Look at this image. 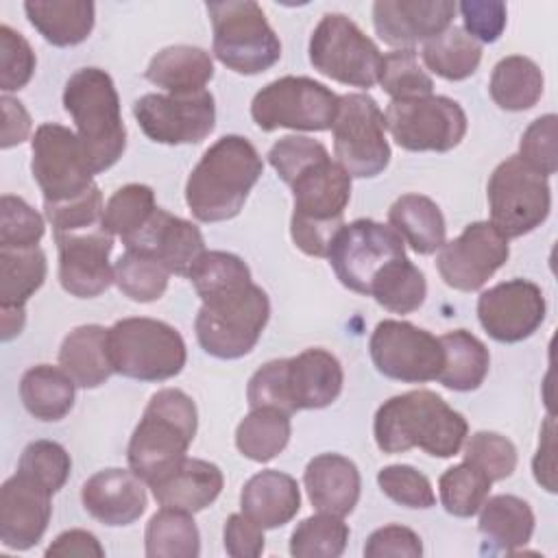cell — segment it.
I'll return each instance as SVG.
<instances>
[{
    "mask_svg": "<svg viewBox=\"0 0 558 558\" xmlns=\"http://www.w3.org/2000/svg\"><path fill=\"white\" fill-rule=\"evenodd\" d=\"M270 316L266 292L253 281L203 299L196 314L198 344L214 357L235 360L259 340Z\"/></svg>",
    "mask_w": 558,
    "mask_h": 558,
    "instance_id": "52a82bcc",
    "label": "cell"
},
{
    "mask_svg": "<svg viewBox=\"0 0 558 558\" xmlns=\"http://www.w3.org/2000/svg\"><path fill=\"white\" fill-rule=\"evenodd\" d=\"M264 163L255 146L240 135L214 142L185 183V203L196 220L220 222L240 214Z\"/></svg>",
    "mask_w": 558,
    "mask_h": 558,
    "instance_id": "7a4b0ae2",
    "label": "cell"
},
{
    "mask_svg": "<svg viewBox=\"0 0 558 558\" xmlns=\"http://www.w3.org/2000/svg\"><path fill=\"white\" fill-rule=\"evenodd\" d=\"M214 76V61L198 46H168L159 50L148 68L146 78L168 94H194L205 89Z\"/></svg>",
    "mask_w": 558,
    "mask_h": 558,
    "instance_id": "f546056e",
    "label": "cell"
},
{
    "mask_svg": "<svg viewBox=\"0 0 558 558\" xmlns=\"http://www.w3.org/2000/svg\"><path fill=\"white\" fill-rule=\"evenodd\" d=\"M35 52L31 44L9 24L0 26V87L4 94L22 89L35 72Z\"/></svg>",
    "mask_w": 558,
    "mask_h": 558,
    "instance_id": "f5cc1de1",
    "label": "cell"
},
{
    "mask_svg": "<svg viewBox=\"0 0 558 558\" xmlns=\"http://www.w3.org/2000/svg\"><path fill=\"white\" fill-rule=\"evenodd\" d=\"M290 440V414L275 408H253L235 429V445L253 462H268Z\"/></svg>",
    "mask_w": 558,
    "mask_h": 558,
    "instance_id": "f35d334b",
    "label": "cell"
},
{
    "mask_svg": "<svg viewBox=\"0 0 558 558\" xmlns=\"http://www.w3.org/2000/svg\"><path fill=\"white\" fill-rule=\"evenodd\" d=\"M421 54L434 74L447 81H462L477 70L482 61V44L466 35L464 28L449 26L425 41Z\"/></svg>",
    "mask_w": 558,
    "mask_h": 558,
    "instance_id": "60d3db41",
    "label": "cell"
},
{
    "mask_svg": "<svg viewBox=\"0 0 558 558\" xmlns=\"http://www.w3.org/2000/svg\"><path fill=\"white\" fill-rule=\"evenodd\" d=\"M46 556H94L102 558L105 549L98 543V538L87 530H68L59 534L50 547L46 549Z\"/></svg>",
    "mask_w": 558,
    "mask_h": 558,
    "instance_id": "94428289",
    "label": "cell"
},
{
    "mask_svg": "<svg viewBox=\"0 0 558 558\" xmlns=\"http://www.w3.org/2000/svg\"><path fill=\"white\" fill-rule=\"evenodd\" d=\"M63 107L76 124L94 174L109 170L126 148V129L111 76L100 68L76 70L65 83Z\"/></svg>",
    "mask_w": 558,
    "mask_h": 558,
    "instance_id": "8992f818",
    "label": "cell"
},
{
    "mask_svg": "<svg viewBox=\"0 0 558 558\" xmlns=\"http://www.w3.org/2000/svg\"><path fill=\"white\" fill-rule=\"evenodd\" d=\"M288 185L294 196L290 220L294 244L305 255L327 257L331 240L344 227L342 216L351 198V177L325 153L294 172Z\"/></svg>",
    "mask_w": 558,
    "mask_h": 558,
    "instance_id": "277c9868",
    "label": "cell"
},
{
    "mask_svg": "<svg viewBox=\"0 0 558 558\" xmlns=\"http://www.w3.org/2000/svg\"><path fill=\"white\" fill-rule=\"evenodd\" d=\"M477 318L486 333L499 342L530 338L545 318V296L527 279H510L480 294Z\"/></svg>",
    "mask_w": 558,
    "mask_h": 558,
    "instance_id": "44dd1931",
    "label": "cell"
},
{
    "mask_svg": "<svg viewBox=\"0 0 558 558\" xmlns=\"http://www.w3.org/2000/svg\"><path fill=\"white\" fill-rule=\"evenodd\" d=\"M421 554L423 545L418 534L405 525H384L375 530L364 545L366 558H418Z\"/></svg>",
    "mask_w": 558,
    "mask_h": 558,
    "instance_id": "6f0895ef",
    "label": "cell"
},
{
    "mask_svg": "<svg viewBox=\"0 0 558 558\" xmlns=\"http://www.w3.org/2000/svg\"><path fill=\"white\" fill-rule=\"evenodd\" d=\"M225 549L233 558H257L264 551V527L244 512L225 521Z\"/></svg>",
    "mask_w": 558,
    "mask_h": 558,
    "instance_id": "680465c9",
    "label": "cell"
},
{
    "mask_svg": "<svg viewBox=\"0 0 558 558\" xmlns=\"http://www.w3.org/2000/svg\"><path fill=\"white\" fill-rule=\"evenodd\" d=\"M488 89L501 109L525 111L543 96V72L532 59L510 54L495 65Z\"/></svg>",
    "mask_w": 558,
    "mask_h": 558,
    "instance_id": "d590c367",
    "label": "cell"
},
{
    "mask_svg": "<svg viewBox=\"0 0 558 558\" xmlns=\"http://www.w3.org/2000/svg\"><path fill=\"white\" fill-rule=\"evenodd\" d=\"M2 148H11L15 144H22L31 133V116L22 107L20 100L11 96H2Z\"/></svg>",
    "mask_w": 558,
    "mask_h": 558,
    "instance_id": "6125c7cd",
    "label": "cell"
},
{
    "mask_svg": "<svg viewBox=\"0 0 558 558\" xmlns=\"http://www.w3.org/2000/svg\"><path fill=\"white\" fill-rule=\"evenodd\" d=\"M59 366L81 388H98L116 371L109 357L107 329L100 325H81L72 329L59 349Z\"/></svg>",
    "mask_w": 558,
    "mask_h": 558,
    "instance_id": "f1b7e54d",
    "label": "cell"
},
{
    "mask_svg": "<svg viewBox=\"0 0 558 558\" xmlns=\"http://www.w3.org/2000/svg\"><path fill=\"white\" fill-rule=\"evenodd\" d=\"M333 155L349 177L368 179L384 172L390 161L384 111L368 94L340 96L331 126Z\"/></svg>",
    "mask_w": 558,
    "mask_h": 558,
    "instance_id": "4fadbf2b",
    "label": "cell"
},
{
    "mask_svg": "<svg viewBox=\"0 0 558 558\" xmlns=\"http://www.w3.org/2000/svg\"><path fill=\"white\" fill-rule=\"evenodd\" d=\"M440 344L445 351V362L436 379L445 388L458 392L480 388L490 366V355L484 342L464 329H456L440 336Z\"/></svg>",
    "mask_w": 558,
    "mask_h": 558,
    "instance_id": "e575fe53",
    "label": "cell"
},
{
    "mask_svg": "<svg viewBox=\"0 0 558 558\" xmlns=\"http://www.w3.org/2000/svg\"><path fill=\"white\" fill-rule=\"evenodd\" d=\"M52 493L26 477L11 475L0 488V541L9 549H31L48 527Z\"/></svg>",
    "mask_w": 558,
    "mask_h": 558,
    "instance_id": "7402d4cb",
    "label": "cell"
},
{
    "mask_svg": "<svg viewBox=\"0 0 558 558\" xmlns=\"http://www.w3.org/2000/svg\"><path fill=\"white\" fill-rule=\"evenodd\" d=\"M340 96L307 76H281L262 87L251 116L262 131H329L338 116Z\"/></svg>",
    "mask_w": 558,
    "mask_h": 558,
    "instance_id": "30bf717a",
    "label": "cell"
},
{
    "mask_svg": "<svg viewBox=\"0 0 558 558\" xmlns=\"http://www.w3.org/2000/svg\"><path fill=\"white\" fill-rule=\"evenodd\" d=\"M373 432L384 453H403L418 447L434 458H451L462 449L469 425L436 392L410 390L379 405Z\"/></svg>",
    "mask_w": 558,
    "mask_h": 558,
    "instance_id": "6da1fadb",
    "label": "cell"
},
{
    "mask_svg": "<svg viewBox=\"0 0 558 558\" xmlns=\"http://www.w3.org/2000/svg\"><path fill=\"white\" fill-rule=\"evenodd\" d=\"M386 129L405 150L447 153L456 148L466 133L462 107L447 96H425L412 100H392L384 113Z\"/></svg>",
    "mask_w": 558,
    "mask_h": 558,
    "instance_id": "2e32d148",
    "label": "cell"
},
{
    "mask_svg": "<svg viewBox=\"0 0 558 558\" xmlns=\"http://www.w3.org/2000/svg\"><path fill=\"white\" fill-rule=\"evenodd\" d=\"M196 425L198 416L192 397L179 388L157 390L129 440L126 458L131 471L148 486L168 475L187 458Z\"/></svg>",
    "mask_w": 558,
    "mask_h": 558,
    "instance_id": "5b68a950",
    "label": "cell"
},
{
    "mask_svg": "<svg viewBox=\"0 0 558 558\" xmlns=\"http://www.w3.org/2000/svg\"><path fill=\"white\" fill-rule=\"evenodd\" d=\"M488 207L490 225L504 238H521L541 227L549 216V181L521 161L519 155H512L488 179Z\"/></svg>",
    "mask_w": 558,
    "mask_h": 558,
    "instance_id": "8fae6325",
    "label": "cell"
},
{
    "mask_svg": "<svg viewBox=\"0 0 558 558\" xmlns=\"http://www.w3.org/2000/svg\"><path fill=\"white\" fill-rule=\"evenodd\" d=\"M44 235L41 216L20 196L0 201V248H33Z\"/></svg>",
    "mask_w": 558,
    "mask_h": 558,
    "instance_id": "f907efd6",
    "label": "cell"
},
{
    "mask_svg": "<svg viewBox=\"0 0 558 558\" xmlns=\"http://www.w3.org/2000/svg\"><path fill=\"white\" fill-rule=\"evenodd\" d=\"M349 541V525L342 517L320 512L303 519L290 536L294 558H338Z\"/></svg>",
    "mask_w": 558,
    "mask_h": 558,
    "instance_id": "7bdbcfd3",
    "label": "cell"
},
{
    "mask_svg": "<svg viewBox=\"0 0 558 558\" xmlns=\"http://www.w3.org/2000/svg\"><path fill=\"white\" fill-rule=\"evenodd\" d=\"M556 122L554 113L536 118L525 133L521 135L519 157L532 170L543 177H551L558 170V150H556Z\"/></svg>",
    "mask_w": 558,
    "mask_h": 558,
    "instance_id": "db71d44e",
    "label": "cell"
},
{
    "mask_svg": "<svg viewBox=\"0 0 558 558\" xmlns=\"http://www.w3.org/2000/svg\"><path fill=\"white\" fill-rule=\"evenodd\" d=\"M462 447H464V462L480 469L490 482L510 477L517 466V449L501 434L477 432Z\"/></svg>",
    "mask_w": 558,
    "mask_h": 558,
    "instance_id": "681fc988",
    "label": "cell"
},
{
    "mask_svg": "<svg viewBox=\"0 0 558 558\" xmlns=\"http://www.w3.org/2000/svg\"><path fill=\"white\" fill-rule=\"evenodd\" d=\"M46 279V255L33 248H0V307L24 310Z\"/></svg>",
    "mask_w": 558,
    "mask_h": 558,
    "instance_id": "74e56055",
    "label": "cell"
},
{
    "mask_svg": "<svg viewBox=\"0 0 558 558\" xmlns=\"http://www.w3.org/2000/svg\"><path fill=\"white\" fill-rule=\"evenodd\" d=\"M425 275L405 255L388 262L375 275L368 288V296L395 314H410L418 310L425 301Z\"/></svg>",
    "mask_w": 558,
    "mask_h": 558,
    "instance_id": "8d00e7d4",
    "label": "cell"
},
{
    "mask_svg": "<svg viewBox=\"0 0 558 558\" xmlns=\"http://www.w3.org/2000/svg\"><path fill=\"white\" fill-rule=\"evenodd\" d=\"M403 255L405 242L392 227L360 218L336 233L327 259L344 288L368 296L375 275Z\"/></svg>",
    "mask_w": 558,
    "mask_h": 558,
    "instance_id": "9a60e30c",
    "label": "cell"
},
{
    "mask_svg": "<svg viewBox=\"0 0 558 558\" xmlns=\"http://www.w3.org/2000/svg\"><path fill=\"white\" fill-rule=\"evenodd\" d=\"M81 499L94 519L111 527L129 525L146 510L144 484L126 469L98 471L83 484Z\"/></svg>",
    "mask_w": 558,
    "mask_h": 558,
    "instance_id": "d4e9b609",
    "label": "cell"
},
{
    "mask_svg": "<svg viewBox=\"0 0 558 558\" xmlns=\"http://www.w3.org/2000/svg\"><path fill=\"white\" fill-rule=\"evenodd\" d=\"M242 512L264 530L281 527L301 508L299 484L292 475L266 469L255 473L240 493Z\"/></svg>",
    "mask_w": 558,
    "mask_h": 558,
    "instance_id": "83f0119b",
    "label": "cell"
},
{
    "mask_svg": "<svg viewBox=\"0 0 558 558\" xmlns=\"http://www.w3.org/2000/svg\"><path fill=\"white\" fill-rule=\"evenodd\" d=\"M24 320H26V314L24 310H17V307H0V325H2V340H11L15 338L22 329H24Z\"/></svg>",
    "mask_w": 558,
    "mask_h": 558,
    "instance_id": "be15d7a7",
    "label": "cell"
},
{
    "mask_svg": "<svg viewBox=\"0 0 558 558\" xmlns=\"http://www.w3.org/2000/svg\"><path fill=\"white\" fill-rule=\"evenodd\" d=\"M368 349L381 375L408 384L436 379L445 362L440 338L405 320L377 323Z\"/></svg>",
    "mask_w": 558,
    "mask_h": 558,
    "instance_id": "e0dca14e",
    "label": "cell"
},
{
    "mask_svg": "<svg viewBox=\"0 0 558 558\" xmlns=\"http://www.w3.org/2000/svg\"><path fill=\"white\" fill-rule=\"evenodd\" d=\"M155 209V192L148 185L129 183L113 192V196L107 201L102 222L113 235H120L124 242L148 222Z\"/></svg>",
    "mask_w": 558,
    "mask_h": 558,
    "instance_id": "bcb514c9",
    "label": "cell"
},
{
    "mask_svg": "<svg viewBox=\"0 0 558 558\" xmlns=\"http://www.w3.org/2000/svg\"><path fill=\"white\" fill-rule=\"evenodd\" d=\"M54 242L59 248V281L65 292L92 299L113 283V266L109 264L113 233L105 222L54 231Z\"/></svg>",
    "mask_w": 558,
    "mask_h": 558,
    "instance_id": "d6986e66",
    "label": "cell"
},
{
    "mask_svg": "<svg viewBox=\"0 0 558 558\" xmlns=\"http://www.w3.org/2000/svg\"><path fill=\"white\" fill-rule=\"evenodd\" d=\"M325 153L327 148L312 137L286 135L272 144V148L268 150V161L277 170L279 179L288 183L294 172H299L303 166H307L310 161H314Z\"/></svg>",
    "mask_w": 558,
    "mask_h": 558,
    "instance_id": "9f6ffc18",
    "label": "cell"
},
{
    "mask_svg": "<svg viewBox=\"0 0 558 558\" xmlns=\"http://www.w3.org/2000/svg\"><path fill=\"white\" fill-rule=\"evenodd\" d=\"M390 227L418 255H432L445 244L447 225L440 207L423 194H403L388 209Z\"/></svg>",
    "mask_w": 558,
    "mask_h": 558,
    "instance_id": "4dcf8cb0",
    "label": "cell"
},
{
    "mask_svg": "<svg viewBox=\"0 0 558 558\" xmlns=\"http://www.w3.org/2000/svg\"><path fill=\"white\" fill-rule=\"evenodd\" d=\"M214 26V54L238 74H259L281 57V41L253 0L207 2Z\"/></svg>",
    "mask_w": 558,
    "mask_h": 558,
    "instance_id": "9c48e42d",
    "label": "cell"
},
{
    "mask_svg": "<svg viewBox=\"0 0 558 558\" xmlns=\"http://www.w3.org/2000/svg\"><path fill=\"white\" fill-rule=\"evenodd\" d=\"M168 268L148 253L126 248L113 266V281L124 296L137 303L157 301L168 288Z\"/></svg>",
    "mask_w": 558,
    "mask_h": 558,
    "instance_id": "b9f144b4",
    "label": "cell"
},
{
    "mask_svg": "<svg viewBox=\"0 0 558 558\" xmlns=\"http://www.w3.org/2000/svg\"><path fill=\"white\" fill-rule=\"evenodd\" d=\"M187 279L192 281L196 294L203 299L248 283L251 281V270L248 266L233 253L225 251H205L201 259L194 264L190 270Z\"/></svg>",
    "mask_w": 558,
    "mask_h": 558,
    "instance_id": "7dc6e473",
    "label": "cell"
},
{
    "mask_svg": "<svg viewBox=\"0 0 558 558\" xmlns=\"http://www.w3.org/2000/svg\"><path fill=\"white\" fill-rule=\"evenodd\" d=\"M148 558H196L201 554L198 527L190 512L161 508L146 525Z\"/></svg>",
    "mask_w": 558,
    "mask_h": 558,
    "instance_id": "ab89813d",
    "label": "cell"
},
{
    "mask_svg": "<svg viewBox=\"0 0 558 558\" xmlns=\"http://www.w3.org/2000/svg\"><path fill=\"white\" fill-rule=\"evenodd\" d=\"M307 497L318 512L347 517L360 499V471L340 453H320L305 466Z\"/></svg>",
    "mask_w": 558,
    "mask_h": 558,
    "instance_id": "484cf974",
    "label": "cell"
},
{
    "mask_svg": "<svg viewBox=\"0 0 558 558\" xmlns=\"http://www.w3.org/2000/svg\"><path fill=\"white\" fill-rule=\"evenodd\" d=\"M133 116L153 142L198 144L214 131L216 105L207 89L194 94H146L135 100Z\"/></svg>",
    "mask_w": 558,
    "mask_h": 558,
    "instance_id": "ac0fdd59",
    "label": "cell"
},
{
    "mask_svg": "<svg viewBox=\"0 0 558 558\" xmlns=\"http://www.w3.org/2000/svg\"><path fill=\"white\" fill-rule=\"evenodd\" d=\"M109 357L116 373L140 381H163L185 366L181 333L155 318H122L107 329Z\"/></svg>",
    "mask_w": 558,
    "mask_h": 558,
    "instance_id": "ba28073f",
    "label": "cell"
},
{
    "mask_svg": "<svg viewBox=\"0 0 558 558\" xmlns=\"http://www.w3.org/2000/svg\"><path fill=\"white\" fill-rule=\"evenodd\" d=\"M508 238L490 222H471L456 240L438 248L436 266L449 288L475 292L508 262Z\"/></svg>",
    "mask_w": 558,
    "mask_h": 558,
    "instance_id": "ffe728a7",
    "label": "cell"
},
{
    "mask_svg": "<svg viewBox=\"0 0 558 558\" xmlns=\"http://www.w3.org/2000/svg\"><path fill=\"white\" fill-rule=\"evenodd\" d=\"M342 366L325 349H305L286 360L266 362L253 373L246 399L253 408H275L286 414L320 410L333 403L342 390Z\"/></svg>",
    "mask_w": 558,
    "mask_h": 558,
    "instance_id": "3957f363",
    "label": "cell"
},
{
    "mask_svg": "<svg viewBox=\"0 0 558 558\" xmlns=\"http://www.w3.org/2000/svg\"><path fill=\"white\" fill-rule=\"evenodd\" d=\"M464 33L471 35L477 44H493L501 37L506 28V4L497 0H464L458 4Z\"/></svg>",
    "mask_w": 558,
    "mask_h": 558,
    "instance_id": "11a10c76",
    "label": "cell"
},
{
    "mask_svg": "<svg viewBox=\"0 0 558 558\" xmlns=\"http://www.w3.org/2000/svg\"><path fill=\"white\" fill-rule=\"evenodd\" d=\"M74 379L57 366L37 364L22 375L20 397L39 421H61L74 405Z\"/></svg>",
    "mask_w": 558,
    "mask_h": 558,
    "instance_id": "836d02e7",
    "label": "cell"
},
{
    "mask_svg": "<svg viewBox=\"0 0 558 558\" xmlns=\"http://www.w3.org/2000/svg\"><path fill=\"white\" fill-rule=\"evenodd\" d=\"M72 469L68 451L54 440H35L26 445L20 456L17 471L50 490L52 495L63 488Z\"/></svg>",
    "mask_w": 558,
    "mask_h": 558,
    "instance_id": "c3c4849f",
    "label": "cell"
},
{
    "mask_svg": "<svg viewBox=\"0 0 558 558\" xmlns=\"http://www.w3.org/2000/svg\"><path fill=\"white\" fill-rule=\"evenodd\" d=\"M312 65L344 85L373 87L379 83L384 54L360 26L342 13H327L310 37Z\"/></svg>",
    "mask_w": 558,
    "mask_h": 558,
    "instance_id": "7c38bea8",
    "label": "cell"
},
{
    "mask_svg": "<svg viewBox=\"0 0 558 558\" xmlns=\"http://www.w3.org/2000/svg\"><path fill=\"white\" fill-rule=\"evenodd\" d=\"M377 484L386 497L405 508H432L436 504L429 480L408 464H390L377 473Z\"/></svg>",
    "mask_w": 558,
    "mask_h": 558,
    "instance_id": "816d5d0a",
    "label": "cell"
},
{
    "mask_svg": "<svg viewBox=\"0 0 558 558\" xmlns=\"http://www.w3.org/2000/svg\"><path fill=\"white\" fill-rule=\"evenodd\" d=\"M456 9L451 0H377L373 24L388 46L412 48L449 28Z\"/></svg>",
    "mask_w": 558,
    "mask_h": 558,
    "instance_id": "603a6c76",
    "label": "cell"
},
{
    "mask_svg": "<svg viewBox=\"0 0 558 558\" xmlns=\"http://www.w3.org/2000/svg\"><path fill=\"white\" fill-rule=\"evenodd\" d=\"M124 246L153 255L170 275L174 272L181 277H187L205 253V240L198 227L159 207L137 233L124 240Z\"/></svg>",
    "mask_w": 558,
    "mask_h": 558,
    "instance_id": "cb8c5ba5",
    "label": "cell"
},
{
    "mask_svg": "<svg viewBox=\"0 0 558 558\" xmlns=\"http://www.w3.org/2000/svg\"><path fill=\"white\" fill-rule=\"evenodd\" d=\"M31 146V170L44 192V203H68L96 185L83 144L68 126L52 122L37 126Z\"/></svg>",
    "mask_w": 558,
    "mask_h": 558,
    "instance_id": "5bb4252c",
    "label": "cell"
},
{
    "mask_svg": "<svg viewBox=\"0 0 558 558\" xmlns=\"http://www.w3.org/2000/svg\"><path fill=\"white\" fill-rule=\"evenodd\" d=\"M490 480L469 462L447 469L438 480V493L445 510L453 517H473L488 499Z\"/></svg>",
    "mask_w": 558,
    "mask_h": 558,
    "instance_id": "ee69618b",
    "label": "cell"
},
{
    "mask_svg": "<svg viewBox=\"0 0 558 558\" xmlns=\"http://www.w3.org/2000/svg\"><path fill=\"white\" fill-rule=\"evenodd\" d=\"M28 22L52 46H76L85 41L94 28V2L87 0H52L26 2Z\"/></svg>",
    "mask_w": 558,
    "mask_h": 558,
    "instance_id": "1f68e13d",
    "label": "cell"
},
{
    "mask_svg": "<svg viewBox=\"0 0 558 558\" xmlns=\"http://www.w3.org/2000/svg\"><path fill=\"white\" fill-rule=\"evenodd\" d=\"M477 512V527L495 549L514 554L532 538L534 512L527 501L514 495H495L486 499Z\"/></svg>",
    "mask_w": 558,
    "mask_h": 558,
    "instance_id": "d6a6232c",
    "label": "cell"
},
{
    "mask_svg": "<svg viewBox=\"0 0 558 558\" xmlns=\"http://www.w3.org/2000/svg\"><path fill=\"white\" fill-rule=\"evenodd\" d=\"M379 85L392 100L425 98L434 92V81L421 68L414 48H399L384 54Z\"/></svg>",
    "mask_w": 558,
    "mask_h": 558,
    "instance_id": "f6af8a7d",
    "label": "cell"
},
{
    "mask_svg": "<svg viewBox=\"0 0 558 558\" xmlns=\"http://www.w3.org/2000/svg\"><path fill=\"white\" fill-rule=\"evenodd\" d=\"M554 418L549 416L541 429V440H538V451L534 456L532 469L536 482L549 490L556 493V456H554Z\"/></svg>",
    "mask_w": 558,
    "mask_h": 558,
    "instance_id": "91938a15",
    "label": "cell"
},
{
    "mask_svg": "<svg viewBox=\"0 0 558 558\" xmlns=\"http://www.w3.org/2000/svg\"><path fill=\"white\" fill-rule=\"evenodd\" d=\"M222 471L207 460L185 458L168 475L150 484L153 497L161 508H174L183 512H201L222 490Z\"/></svg>",
    "mask_w": 558,
    "mask_h": 558,
    "instance_id": "4316f807",
    "label": "cell"
}]
</instances>
